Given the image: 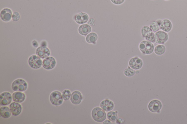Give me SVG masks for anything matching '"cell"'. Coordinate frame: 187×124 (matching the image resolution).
Here are the masks:
<instances>
[{
    "mask_svg": "<svg viewBox=\"0 0 187 124\" xmlns=\"http://www.w3.org/2000/svg\"><path fill=\"white\" fill-rule=\"evenodd\" d=\"M91 115L93 119L98 122H102L107 118V114L105 111L98 107L93 109Z\"/></svg>",
    "mask_w": 187,
    "mask_h": 124,
    "instance_id": "cell-1",
    "label": "cell"
},
{
    "mask_svg": "<svg viewBox=\"0 0 187 124\" xmlns=\"http://www.w3.org/2000/svg\"><path fill=\"white\" fill-rule=\"evenodd\" d=\"M27 87L26 82L21 79L15 80L12 85V89L15 91L24 92L27 90Z\"/></svg>",
    "mask_w": 187,
    "mask_h": 124,
    "instance_id": "cell-2",
    "label": "cell"
},
{
    "mask_svg": "<svg viewBox=\"0 0 187 124\" xmlns=\"http://www.w3.org/2000/svg\"><path fill=\"white\" fill-rule=\"evenodd\" d=\"M139 48L140 51L145 54H152L154 49L153 44L147 41L141 42L140 44Z\"/></svg>",
    "mask_w": 187,
    "mask_h": 124,
    "instance_id": "cell-3",
    "label": "cell"
},
{
    "mask_svg": "<svg viewBox=\"0 0 187 124\" xmlns=\"http://www.w3.org/2000/svg\"><path fill=\"white\" fill-rule=\"evenodd\" d=\"M50 100L53 105L55 106H59L63 104V99L60 92L55 91L51 93Z\"/></svg>",
    "mask_w": 187,
    "mask_h": 124,
    "instance_id": "cell-4",
    "label": "cell"
},
{
    "mask_svg": "<svg viewBox=\"0 0 187 124\" xmlns=\"http://www.w3.org/2000/svg\"><path fill=\"white\" fill-rule=\"evenodd\" d=\"M28 63L31 68L34 69H39L41 68L42 65V62L41 58L35 55H31L28 60Z\"/></svg>",
    "mask_w": 187,
    "mask_h": 124,
    "instance_id": "cell-5",
    "label": "cell"
},
{
    "mask_svg": "<svg viewBox=\"0 0 187 124\" xmlns=\"http://www.w3.org/2000/svg\"><path fill=\"white\" fill-rule=\"evenodd\" d=\"M12 99V94L7 92H3L0 95V104L1 106H7L11 104Z\"/></svg>",
    "mask_w": 187,
    "mask_h": 124,
    "instance_id": "cell-6",
    "label": "cell"
},
{
    "mask_svg": "<svg viewBox=\"0 0 187 124\" xmlns=\"http://www.w3.org/2000/svg\"><path fill=\"white\" fill-rule=\"evenodd\" d=\"M56 63V61L54 57L52 56L48 57L43 60L42 66L46 70H50L54 68Z\"/></svg>",
    "mask_w": 187,
    "mask_h": 124,
    "instance_id": "cell-7",
    "label": "cell"
},
{
    "mask_svg": "<svg viewBox=\"0 0 187 124\" xmlns=\"http://www.w3.org/2000/svg\"><path fill=\"white\" fill-rule=\"evenodd\" d=\"M156 42L157 44H164L168 39V35L163 31H158L155 34Z\"/></svg>",
    "mask_w": 187,
    "mask_h": 124,
    "instance_id": "cell-8",
    "label": "cell"
},
{
    "mask_svg": "<svg viewBox=\"0 0 187 124\" xmlns=\"http://www.w3.org/2000/svg\"><path fill=\"white\" fill-rule=\"evenodd\" d=\"M36 54L42 59H45L48 57L50 55V52L48 48L46 46H41L36 50Z\"/></svg>",
    "mask_w": 187,
    "mask_h": 124,
    "instance_id": "cell-9",
    "label": "cell"
},
{
    "mask_svg": "<svg viewBox=\"0 0 187 124\" xmlns=\"http://www.w3.org/2000/svg\"><path fill=\"white\" fill-rule=\"evenodd\" d=\"M149 110L152 113L158 112L162 108V104L158 100H154L151 101L148 104Z\"/></svg>",
    "mask_w": 187,
    "mask_h": 124,
    "instance_id": "cell-10",
    "label": "cell"
},
{
    "mask_svg": "<svg viewBox=\"0 0 187 124\" xmlns=\"http://www.w3.org/2000/svg\"><path fill=\"white\" fill-rule=\"evenodd\" d=\"M129 66L134 70H139L142 68L143 62L140 59L137 57L131 58L129 62Z\"/></svg>",
    "mask_w": 187,
    "mask_h": 124,
    "instance_id": "cell-11",
    "label": "cell"
},
{
    "mask_svg": "<svg viewBox=\"0 0 187 124\" xmlns=\"http://www.w3.org/2000/svg\"><path fill=\"white\" fill-rule=\"evenodd\" d=\"M10 108L12 114L14 116H18L20 114L22 111V107L19 103L12 102L10 105Z\"/></svg>",
    "mask_w": 187,
    "mask_h": 124,
    "instance_id": "cell-12",
    "label": "cell"
},
{
    "mask_svg": "<svg viewBox=\"0 0 187 124\" xmlns=\"http://www.w3.org/2000/svg\"><path fill=\"white\" fill-rule=\"evenodd\" d=\"M12 10L8 8H5L2 10L0 16L3 21L8 22L11 20L12 17Z\"/></svg>",
    "mask_w": 187,
    "mask_h": 124,
    "instance_id": "cell-13",
    "label": "cell"
},
{
    "mask_svg": "<svg viewBox=\"0 0 187 124\" xmlns=\"http://www.w3.org/2000/svg\"><path fill=\"white\" fill-rule=\"evenodd\" d=\"M75 22L79 24H84L88 21L89 16L88 14L80 12L74 17Z\"/></svg>",
    "mask_w": 187,
    "mask_h": 124,
    "instance_id": "cell-14",
    "label": "cell"
},
{
    "mask_svg": "<svg viewBox=\"0 0 187 124\" xmlns=\"http://www.w3.org/2000/svg\"><path fill=\"white\" fill-rule=\"evenodd\" d=\"M82 96L81 93L79 91H75L72 93L70 100L72 104L78 105L81 102Z\"/></svg>",
    "mask_w": 187,
    "mask_h": 124,
    "instance_id": "cell-15",
    "label": "cell"
},
{
    "mask_svg": "<svg viewBox=\"0 0 187 124\" xmlns=\"http://www.w3.org/2000/svg\"><path fill=\"white\" fill-rule=\"evenodd\" d=\"M100 107L103 110L108 112L112 110L113 109L114 104L111 101L106 100L101 102Z\"/></svg>",
    "mask_w": 187,
    "mask_h": 124,
    "instance_id": "cell-16",
    "label": "cell"
},
{
    "mask_svg": "<svg viewBox=\"0 0 187 124\" xmlns=\"http://www.w3.org/2000/svg\"><path fill=\"white\" fill-rule=\"evenodd\" d=\"M12 98L14 102L21 103L24 101L26 95L21 92L16 91L12 94Z\"/></svg>",
    "mask_w": 187,
    "mask_h": 124,
    "instance_id": "cell-17",
    "label": "cell"
},
{
    "mask_svg": "<svg viewBox=\"0 0 187 124\" xmlns=\"http://www.w3.org/2000/svg\"><path fill=\"white\" fill-rule=\"evenodd\" d=\"M172 24L170 21L167 19L163 20L161 22L160 29L165 32H169L171 30Z\"/></svg>",
    "mask_w": 187,
    "mask_h": 124,
    "instance_id": "cell-18",
    "label": "cell"
},
{
    "mask_svg": "<svg viewBox=\"0 0 187 124\" xmlns=\"http://www.w3.org/2000/svg\"><path fill=\"white\" fill-rule=\"evenodd\" d=\"M91 31V27L88 24H84L81 25L79 27L78 32L80 35L86 36L89 34Z\"/></svg>",
    "mask_w": 187,
    "mask_h": 124,
    "instance_id": "cell-19",
    "label": "cell"
},
{
    "mask_svg": "<svg viewBox=\"0 0 187 124\" xmlns=\"http://www.w3.org/2000/svg\"><path fill=\"white\" fill-rule=\"evenodd\" d=\"M12 112L10 108L7 106H3L0 108V115L4 118H9L11 115Z\"/></svg>",
    "mask_w": 187,
    "mask_h": 124,
    "instance_id": "cell-20",
    "label": "cell"
},
{
    "mask_svg": "<svg viewBox=\"0 0 187 124\" xmlns=\"http://www.w3.org/2000/svg\"><path fill=\"white\" fill-rule=\"evenodd\" d=\"M98 38V37L96 33H91L87 35L86 40L89 43H94L97 40Z\"/></svg>",
    "mask_w": 187,
    "mask_h": 124,
    "instance_id": "cell-21",
    "label": "cell"
},
{
    "mask_svg": "<svg viewBox=\"0 0 187 124\" xmlns=\"http://www.w3.org/2000/svg\"><path fill=\"white\" fill-rule=\"evenodd\" d=\"M152 29L147 26H144L141 29V33L142 36L145 38L152 34Z\"/></svg>",
    "mask_w": 187,
    "mask_h": 124,
    "instance_id": "cell-22",
    "label": "cell"
},
{
    "mask_svg": "<svg viewBox=\"0 0 187 124\" xmlns=\"http://www.w3.org/2000/svg\"><path fill=\"white\" fill-rule=\"evenodd\" d=\"M165 47L162 45H159L155 48L154 51L155 53L158 55H161L165 53Z\"/></svg>",
    "mask_w": 187,
    "mask_h": 124,
    "instance_id": "cell-23",
    "label": "cell"
},
{
    "mask_svg": "<svg viewBox=\"0 0 187 124\" xmlns=\"http://www.w3.org/2000/svg\"><path fill=\"white\" fill-rule=\"evenodd\" d=\"M161 24H159L158 22L157 21H153L151 23L150 25V28L152 29L153 31L154 32H156L158 31L160 28V25Z\"/></svg>",
    "mask_w": 187,
    "mask_h": 124,
    "instance_id": "cell-24",
    "label": "cell"
},
{
    "mask_svg": "<svg viewBox=\"0 0 187 124\" xmlns=\"http://www.w3.org/2000/svg\"><path fill=\"white\" fill-rule=\"evenodd\" d=\"M107 117L108 119L112 122H115L117 119L118 117L117 113L114 111H110L107 114Z\"/></svg>",
    "mask_w": 187,
    "mask_h": 124,
    "instance_id": "cell-25",
    "label": "cell"
},
{
    "mask_svg": "<svg viewBox=\"0 0 187 124\" xmlns=\"http://www.w3.org/2000/svg\"><path fill=\"white\" fill-rule=\"evenodd\" d=\"M71 92L68 90H64L62 93L63 98L65 101L69 100L71 98Z\"/></svg>",
    "mask_w": 187,
    "mask_h": 124,
    "instance_id": "cell-26",
    "label": "cell"
},
{
    "mask_svg": "<svg viewBox=\"0 0 187 124\" xmlns=\"http://www.w3.org/2000/svg\"><path fill=\"white\" fill-rule=\"evenodd\" d=\"M124 73L127 77H131L134 75L135 71L133 70V69H132L128 67V68L125 69L124 71Z\"/></svg>",
    "mask_w": 187,
    "mask_h": 124,
    "instance_id": "cell-27",
    "label": "cell"
},
{
    "mask_svg": "<svg viewBox=\"0 0 187 124\" xmlns=\"http://www.w3.org/2000/svg\"><path fill=\"white\" fill-rule=\"evenodd\" d=\"M20 16L18 12H14L12 14V20L14 22H17L20 20Z\"/></svg>",
    "mask_w": 187,
    "mask_h": 124,
    "instance_id": "cell-28",
    "label": "cell"
},
{
    "mask_svg": "<svg viewBox=\"0 0 187 124\" xmlns=\"http://www.w3.org/2000/svg\"><path fill=\"white\" fill-rule=\"evenodd\" d=\"M125 0H111L112 2L115 5H119L124 3Z\"/></svg>",
    "mask_w": 187,
    "mask_h": 124,
    "instance_id": "cell-29",
    "label": "cell"
},
{
    "mask_svg": "<svg viewBox=\"0 0 187 124\" xmlns=\"http://www.w3.org/2000/svg\"><path fill=\"white\" fill-rule=\"evenodd\" d=\"M95 22L94 19L91 18L89 20L88 24H89V25H91V26H93V25H94Z\"/></svg>",
    "mask_w": 187,
    "mask_h": 124,
    "instance_id": "cell-30",
    "label": "cell"
},
{
    "mask_svg": "<svg viewBox=\"0 0 187 124\" xmlns=\"http://www.w3.org/2000/svg\"><path fill=\"white\" fill-rule=\"evenodd\" d=\"M32 45L35 47H37L38 46V44L37 42L35 40L33 41Z\"/></svg>",
    "mask_w": 187,
    "mask_h": 124,
    "instance_id": "cell-31",
    "label": "cell"
},
{
    "mask_svg": "<svg viewBox=\"0 0 187 124\" xmlns=\"http://www.w3.org/2000/svg\"><path fill=\"white\" fill-rule=\"evenodd\" d=\"M109 122H110L108 120L106 121H105L103 122V124H110L109 123H108Z\"/></svg>",
    "mask_w": 187,
    "mask_h": 124,
    "instance_id": "cell-32",
    "label": "cell"
},
{
    "mask_svg": "<svg viewBox=\"0 0 187 124\" xmlns=\"http://www.w3.org/2000/svg\"><path fill=\"white\" fill-rule=\"evenodd\" d=\"M166 1H167V0H166Z\"/></svg>",
    "mask_w": 187,
    "mask_h": 124,
    "instance_id": "cell-33",
    "label": "cell"
}]
</instances>
